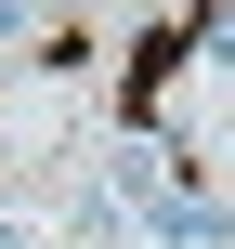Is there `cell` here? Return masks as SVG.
Masks as SVG:
<instances>
[]
</instances>
